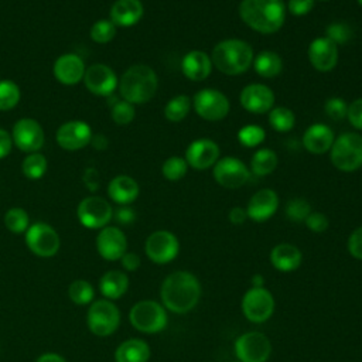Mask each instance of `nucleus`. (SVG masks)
I'll list each match as a JSON object with an SVG mask.
<instances>
[{
	"instance_id": "1",
	"label": "nucleus",
	"mask_w": 362,
	"mask_h": 362,
	"mask_svg": "<svg viewBox=\"0 0 362 362\" xmlns=\"http://www.w3.org/2000/svg\"><path fill=\"white\" fill-rule=\"evenodd\" d=\"M160 294L165 308L177 314H184L198 304L201 284L192 273L180 270L164 279Z\"/></svg>"
},
{
	"instance_id": "2",
	"label": "nucleus",
	"mask_w": 362,
	"mask_h": 362,
	"mask_svg": "<svg viewBox=\"0 0 362 362\" xmlns=\"http://www.w3.org/2000/svg\"><path fill=\"white\" fill-rule=\"evenodd\" d=\"M239 16L245 24L262 34L280 30L286 18L283 0H242Z\"/></svg>"
},
{
	"instance_id": "3",
	"label": "nucleus",
	"mask_w": 362,
	"mask_h": 362,
	"mask_svg": "<svg viewBox=\"0 0 362 362\" xmlns=\"http://www.w3.org/2000/svg\"><path fill=\"white\" fill-rule=\"evenodd\" d=\"M157 85L158 79L156 72L144 64H137L130 66L122 75L119 82V90L123 100L132 105L146 103L154 96Z\"/></svg>"
},
{
	"instance_id": "4",
	"label": "nucleus",
	"mask_w": 362,
	"mask_h": 362,
	"mask_svg": "<svg viewBox=\"0 0 362 362\" xmlns=\"http://www.w3.org/2000/svg\"><path fill=\"white\" fill-rule=\"evenodd\" d=\"M211 61L222 74L239 75L253 62V49L242 40H223L215 45Z\"/></svg>"
},
{
	"instance_id": "5",
	"label": "nucleus",
	"mask_w": 362,
	"mask_h": 362,
	"mask_svg": "<svg viewBox=\"0 0 362 362\" xmlns=\"http://www.w3.org/2000/svg\"><path fill=\"white\" fill-rule=\"evenodd\" d=\"M331 161L341 171H355L362 165V136L345 133L331 146Z\"/></svg>"
},
{
	"instance_id": "6",
	"label": "nucleus",
	"mask_w": 362,
	"mask_h": 362,
	"mask_svg": "<svg viewBox=\"0 0 362 362\" xmlns=\"http://www.w3.org/2000/svg\"><path fill=\"white\" fill-rule=\"evenodd\" d=\"M129 320L137 331L146 334H156L165 328L168 318L161 304L151 300H143L132 307L129 313Z\"/></svg>"
},
{
	"instance_id": "7",
	"label": "nucleus",
	"mask_w": 362,
	"mask_h": 362,
	"mask_svg": "<svg viewBox=\"0 0 362 362\" xmlns=\"http://www.w3.org/2000/svg\"><path fill=\"white\" fill-rule=\"evenodd\" d=\"M88 327L99 337L113 334L120 324V313L117 307L109 300L95 301L88 310Z\"/></svg>"
},
{
	"instance_id": "8",
	"label": "nucleus",
	"mask_w": 362,
	"mask_h": 362,
	"mask_svg": "<svg viewBox=\"0 0 362 362\" xmlns=\"http://www.w3.org/2000/svg\"><path fill=\"white\" fill-rule=\"evenodd\" d=\"M235 354L240 362H266L272 354V344L264 334L249 331L235 341Z\"/></svg>"
},
{
	"instance_id": "9",
	"label": "nucleus",
	"mask_w": 362,
	"mask_h": 362,
	"mask_svg": "<svg viewBox=\"0 0 362 362\" xmlns=\"http://www.w3.org/2000/svg\"><path fill=\"white\" fill-rule=\"evenodd\" d=\"M242 311L249 321L255 324L264 322L274 311V298L267 288L252 287L242 298Z\"/></svg>"
},
{
	"instance_id": "10",
	"label": "nucleus",
	"mask_w": 362,
	"mask_h": 362,
	"mask_svg": "<svg viewBox=\"0 0 362 362\" xmlns=\"http://www.w3.org/2000/svg\"><path fill=\"white\" fill-rule=\"evenodd\" d=\"M25 243L37 256L51 257L59 249V236L48 223L35 222L25 232Z\"/></svg>"
},
{
	"instance_id": "11",
	"label": "nucleus",
	"mask_w": 362,
	"mask_h": 362,
	"mask_svg": "<svg viewBox=\"0 0 362 362\" xmlns=\"http://www.w3.org/2000/svg\"><path fill=\"white\" fill-rule=\"evenodd\" d=\"M79 222L89 229H99L107 225L113 216L110 204L100 197L83 198L76 209Z\"/></svg>"
},
{
	"instance_id": "12",
	"label": "nucleus",
	"mask_w": 362,
	"mask_h": 362,
	"mask_svg": "<svg viewBox=\"0 0 362 362\" xmlns=\"http://www.w3.org/2000/svg\"><path fill=\"white\" fill-rule=\"evenodd\" d=\"M194 109L205 120H222L229 113L228 98L215 89H201L194 96Z\"/></svg>"
},
{
	"instance_id": "13",
	"label": "nucleus",
	"mask_w": 362,
	"mask_h": 362,
	"mask_svg": "<svg viewBox=\"0 0 362 362\" xmlns=\"http://www.w3.org/2000/svg\"><path fill=\"white\" fill-rule=\"evenodd\" d=\"M180 243L174 233L156 230L146 240V255L154 263L164 264L174 260L178 255Z\"/></svg>"
},
{
	"instance_id": "14",
	"label": "nucleus",
	"mask_w": 362,
	"mask_h": 362,
	"mask_svg": "<svg viewBox=\"0 0 362 362\" xmlns=\"http://www.w3.org/2000/svg\"><path fill=\"white\" fill-rule=\"evenodd\" d=\"M11 139L21 151L37 153L44 146V130L37 120L23 117L16 122Z\"/></svg>"
},
{
	"instance_id": "15",
	"label": "nucleus",
	"mask_w": 362,
	"mask_h": 362,
	"mask_svg": "<svg viewBox=\"0 0 362 362\" xmlns=\"http://www.w3.org/2000/svg\"><path fill=\"white\" fill-rule=\"evenodd\" d=\"M214 177L225 188H239L249 180V170L240 160L223 157L214 164Z\"/></svg>"
},
{
	"instance_id": "16",
	"label": "nucleus",
	"mask_w": 362,
	"mask_h": 362,
	"mask_svg": "<svg viewBox=\"0 0 362 362\" xmlns=\"http://www.w3.org/2000/svg\"><path fill=\"white\" fill-rule=\"evenodd\" d=\"M57 143L68 151H75L88 146L92 140V129L82 120H71L57 130Z\"/></svg>"
},
{
	"instance_id": "17",
	"label": "nucleus",
	"mask_w": 362,
	"mask_h": 362,
	"mask_svg": "<svg viewBox=\"0 0 362 362\" xmlns=\"http://www.w3.org/2000/svg\"><path fill=\"white\" fill-rule=\"evenodd\" d=\"M85 86L98 96H110L117 86V78L112 68L105 64L90 65L83 75Z\"/></svg>"
},
{
	"instance_id": "18",
	"label": "nucleus",
	"mask_w": 362,
	"mask_h": 362,
	"mask_svg": "<svg viewBox=\"0 0 362 362\" xmlns=\"http://www.w3.org/2000/svg\"><path fill=\"white\" fill-rule=\"evenodd\" d=\"M96 249L106 260H119L127 249V239L124 233L116 226L102 228L96 238Z\"/></svg>"
},
{
	"instance_id": "19",
	"label": "nucleus",
	"mask_w": 362,
	"mask_h": 362,
	"mask_svg": "<svg viewBox=\"0 0 362 362\" xmlns=\"http://www.w3.org/2000/svg\"><path fill=\"white\" fill-rule=\"evenodd\" d=\"M219 157V147L215 141L209 139L194 140L187 151L185 161L195 170H205L214 165Z\"/></svg>"
},
{
	"instance_id": "20",
	"label": "nucleus",
	"mask_w": 362,
	"mask_h": 362,
	"mask_svg": "<svg viewBox=\"0 0 362 362\" xmlns=\"http://www.w3.org/2000/svg\"><path fill=\"white\" fill-rule=\"evenodd\" d=\"M308 59L311 65L322 72L331 71L338 61V48L328 37H318L313 40L308 47Z\"/></svg>"
},
{
	"instance_id": "21",
	"label": "nucleus",
	"mask_w": 362,
	"mask_h": 362,
	"mask_svg": "<svg viewBox=\"0 0 362 362\" xmlns=\"http://www.w3.org/2000/svg\"><path fill=\"white\" fill-rule=\"evenodd\" d=\"M240 105L252 113H266L274 105V95L270 88L262 83H250L240 92Z\"/></svg>"
},
{
	"instance_id": "22",
	"label": "nucleus",
	"mask_w": 362,
	"mask_h": 362,
	"mask_svg": "<svg viewBox=\"0 0 362 362\" xmlns=\"http://www.w3.org/2000/svg\"><path fill=\"white\" fill-rule=\"evenodd\" d=\"M279 206V197L273 189L264 188L257 191L249 201L246 214L255 222H264L274 215Z\"/></svg>"
},
{
	"instance_id": "23",
	"label": "nucleus",
	"mask_w": 362,
	"mask_h": 362,
	"mask_svg": "<svg viewBox=\"0 0 362 362\" xmlns=\"http://www.w3.org/2000/svg\"><path fill=\"white\" fill-rule=\"evenodd\" d=\"M85 64L76 54H64L54 62V76L62 85H76L85 75Z\"/></svg>"
},
{
	"instance_id": "24",
	"label": "nucleus",
	"mask_w": 362,
	"mask_h": 362,
	"mask_svg": "<svg viewBox=\"0 0 362 362\" xmlns=\"http://www.w3.org/2000/svg\"><path fill=\"white\" fill-rule=\"evenodd\" d=\"M143 4L140 0H116L110 7V21L116 27H130L143 17Z\"/></svg>"
},
{
	"instance_id": "25",
	"label": "nucleus",
	"mask_w": 362,
	"mask_h": 362,
	"mask_svg": "<svg viewBox=\"0 0 362 362\" xmlns=\"http://www.w3.org/2000/svg\"><path fill=\"white\" fill-rule=\"evenodd\" d=\"M334 143V132L324 123L311 124L303 136V144L313 154H322L331 148Z\"/></svg>"
},
{
	"instance_id": "26",
	"label": "nucleus",
	"mask_w": 362,
	"mask_h": 362,
	"mask_svg": "<svg viewBox=\"0 0 362 362\" xmlns=\"http://www.w3.org/2000/svg\"><path fill=\"white\" fill-rule=\"evenodd\" d=\"M182 74L191 81H204L209 76L212 61L204 51H189L181 62Z\"/></svg>"
},
{
	"instance_id": "27",
	"label": "nucleus",
	"mask_w": 362,
	"mask_h": 362,
	"mask_svg": "<svg viewBox=\"0 0 362 362\" xmlns=\"http://www.w3.org/2000/svg\"><path fill=\"white\" fill-rule=\"evenodd\" d=\"M303 255L300 249L290 243H280L270 252V262L274 269L280 272H293L300 267Z\"/></svg>"
},
{
	"instance_id": "28",
	"label": "nucleus",
	"mask_w": 362,
	"mask_h": 362,
	"mask_svg": "<svg viewBox=\"0 0 362 362\" xmlns=\"http://www.w3.org/2000/svg\"><path fill=\"white\" fill-rule=\"evenodd\" d=\"M107 194L116 204L127 205L137 198L139 184L129 175H117L109 182Z\"/></svg>"
},
{
	"instance_id": "29",
	"label": "nucleus",
	"mask_w": 362,
	"mask_h": 362,
	"mask_svg": "<svg viewBox=\"0 0 362 362\" xmlns=\"http://www.w3.org/2000/svg\"><path fill=\"white\" fill-rule=\"evenodd\" d=\"M150 358V346L139 338H130L122 342L116 352V362H147Z\"/></svg>"
},
{
	"instance_id": "30",
	"label": "nucleus",
	"mask_w": 362,
	"mask_h": 362,
	"mask_svg": "<svg viewBox=\"0 0 362 362\" xmlns=\"http://www.w3.org/2000/svg\"><path fill=\"white\" fill-rule=\"evenodd\" d=\"M127 287H129V277L126 273L119 270L106 272L99 281V288L102 294L109 300H116L122 297L127 291Z\"/></svg>"
},
{
	"instance_id": "31",
	"label": "nucleus",
	"mask_w": 362,
	"mask_h": 362,
	"mask_svg": "<svg viewBox=\"0 0 362 362\" xmlns=\"http://www.w3.org/2000/svg\"><path fill=\"white\" fill-rule=\"evenodd\" d=\"M255 71L263 78H273L281 72V58L273 51H262L255 58Z\"/></svg>"
},
{
	"instance_id": "32",
	"label": "nucleus",
	"mask_w": 362,
	"mask_h": 362,
	"mask_svg": "<svg viewBox=\"0 0 362 362\" xmlns=\"http://www.w3.org/2000/svg\"><path fill=\"white\" fill-rule=\"evenodd\" d=\"M250 167L256 175L272 174L277 167V156L270 148H262L252 156Z\"/></svg>"
},
{
	"instance_id": "33",
	"label": "nucleus",
	"mask_w": 362,
	"mask_h": 362,
	"mask_svg": "<svg viewBox=\"0 0 362 362\" xmlns=\"http://www.w3.org/2000/svg\"><path fill=\"white\" fill-rule=\"evenodd\" d=\"M23 174L30 180H40L47 171V158L41 153H30L21 163Z\"/></svg>"
},
{
	"instance_id": "34",
	"label": "nucleus",
	"mask_w": 362,
	"mask_h": 362,
	"mask_svg": "<svg viewBox=\"0 0 362 362\" xmlns=\"http://www.w3.org/2000/svg\"><path fill=\"white\" fill-rule=\"evenodd\" d=\"M294 120L296 119H294L293 112L284 106H277V107L272 109L270 115H269L270 126L280 133L291 130L294 126Z\"/></svg>"
},
{
	"instance_id": "35",
	"label": "nucleus",
	"mask_w": 362,
	"mask_h": 362,
	"mask_svg": "<svg viewBox=\"0 0 362 362\" xmlns=\"http://www.w3.org/2000/svg\"><path fill=\"white\" fill-rule=\"evenodd\" d=\"M20 100V88L16 82L0 81V110H11Z\"/></svg>"
},
{
	"instance_id": "36",
	"label": "nucleus",
	"mask_w": 362,
	"mask_h": 362,
	"mask_svg": "<svg viewBox=\"0 0 362 362\" xmlns=\"http://www.w3.org/2000/svg\"><path fill=\"white\" fill-rule=\"evenodd\" d=\"M189 112V99L185 95L174 96L164 109V115L170 122H180L182 120L187 113Z\"/></svg>"
},
{
	"instance_id": "37",
	"label": "nucleus",
	"mask_w": 362,
	"mask_h": 362,
	"mask_svg": "<svg viewBox=\"0 0 362 362\" xmlns=\"http://www.w3.org/2000/svg\"><path fill=\"white\" fill-rule=\"evenodd\" d=\"M28 214L23 208H10L4 215V225L13 233H23L28 229Z\"/></svg>"
},
{
	"instance_id": "38",
	"label": "nucleus",
	"mask_w": 362,
	"mask_h": 362,
	"mask_svg": "<svg viewBox=\"0 0 362 362\" xmlns=\"http://www.w3.org/2000/svg\"><path fill=\"white\" fill-rule=\"evenodd\" d=\"M68 296L75 304L85 305L93 298V287L86 280H75L68 287Z\"/></svg>"
},
{
	"instance_id": "39",
	"label": "nucleus",
	"mask_w": 362,
	"mask_h": 362,
	"mask_svg": "<svg viewBox=\"0 0 362 362\" xmlns=\"http://www.w3.org/2000/svg\"><path fill=\"white\" fill-rule=\"evenodd\" d=\"M116 35V25L110 20H99L90 28V38L98 44H106Z\"/></svg>"
},
{
	"instance_id": "40",
	"label": "nucleus",
	"mask_w": 362,
	"mask_h": 362,
	"mask_svg": "<svg viewBox=\"0 0 362 362\" xmlns=\"http://www.w3.org/2000/svg\"><path fill=\"white\" fill-rule=\"evenodd\" d=\"M264 137H266V133H264L263 127H260L257 124L243 126L238 133V139H239L240 144L246 146V147L259 146L264 140Z\"/></svg>"
},
{
	"instance_id": "41",
	"label": "nucleus",
	"mask_w": 362,
	"mask_h": 362,
	"mask_svg": "<svg viewBox=\"0 0 362 362\" xmlns=\"http://www.w3.org/2000/svg\"><path fill=\"white\" fill-rule=\"evenodd\" d=\"M187 161L181 157H170L164 161L163 167H161V171H163V175L170 180V181H177V180H181L185 173H187Z\"/></svg>"
},
{
	"instance_id": "42",
	"label": "nucleus",
	"mask_w": 362,
	"mask_h": 362,
	"mask_svg": "<svg viewBox=\"0 0 362 362\" xmlns=\"http://www.w3.org/2000/svg\"><path fill=\"white\" fill-rule=\"evenodd\" d=\"M311 214L310 204L303 198H293L286 205V215L293 222L305 221V218Z\"/></svg>"
},
{
	"instance_id": "43",
	"label": "nucleus",
	"mask_w": 362,
	"mask_h": 362,
	"mask_svg": "<svg viewBox=\"0 0 362 362\" xmlns=\"http://www.w3.org/2000/svg\"><path fill=\"white\" fill-rule=\"evenodd\" d=\"M112 119L117 124H127L134 119V106L126 100H116L112 106Z\"/></svg>"
},
{
	"instance_id": "44",
	"label": "nucleus",
	"mask_w": 362,
	"mask_h": 362,
	"mask_svg": "<svg viewBox=\"0 0 362 362\" xmlns=\"http://www.w3.org/2000/svg\"><path fill=\"white\" fill-rule=\"evenodd\" d=\"M325 37H328L337 45L338 44H345L351 38V30H349L348 25H345L342 23H334V24L328 25Z\"/></svg>"
},
{
	"instance_id": "45",
	"label": "nucleus",
	"mask_w": 362,
	"mask_h": 362,
	"mask_svg": "<svg viewBox=\"0 0 362 362\" xmlns=\"http://www.w3.org/2000/svg\"><path fill=\"white\" fill-rule=\"evenodd\" d=\"M348 106L341 98H331L325 103V113L332 120H341L346 116Z\"/></svg>"
},
{
	"instance_id": "46",
	"label": "nucleus",
	"mask_w": 362,
	"mask_h": 362,
	"mask_svg": "<svg viewBox=\"0 0 362 362\" xmlns=\"http://www.w3.org/2000/svg\"><path fill=\"white\" fill-rule=\"evenodd\" d=\"M304 222L310 230L317 233L324 232L328 228V218L321 212H311Z\"/></svg>"
},
{
	"instance_id": "47",
	"label": "nucleus",
	"mask_w": 362,
	"mask_h": 362,
	"mask_svg": "<svg viewBox=\"0 0 362 362\" xmlns=\"http://www.w3.org/2000/svg\"><path fill=\"white\" fill-rule=\"evenodd\" d=\"M346 117L355 129L362 130V99H356L348 106Z\"/></svg>"
},
{
	"instance_id": "48",
	"label": "nucleus",
	"mask_w": 362,
	"mask_h": 362,
	"mask_svg": "<svg viewBox=\"0 0 362 362\" xmlns=\"http://www.w3.org/2000/svg\"><path fill=\"white\" fill-rule=\"evenodd\" d=\"M348 250L355 259L362 260V226L351 233L348 239Z\"/></svg>"
},
{
	"instance_id": "49",
	"label": "nucleus",
	"mask_w": 362,
	"mask_h": 362,
	"mask_svg": "<svg viewBox=\"0 0 362 362\" xmlns=\"http://www.w3.org/2000/svg\"><path fill=\"white\" fill-rule=\"evenodd\" d=\"M314 6V0H288V11L293 16H304Z\"/></svg>"
},
{
	"instance_id": "50",
	"label": "nucleus",
	"mask_w": 362,
	"mask_h": 362,
	"mask_svg": "<svg viewBox=\"0 0 362 362\" xmlns=\"http://www.w3.org/2000/svg\"><path fill=\"white\" fill-rule=\"evenodd\" d=\"M122 266L127 270V272H134L140 267V257L139 255L133 253V252H126L122 257Z\"/></svg>"
},
{
	"instance_id": "51",
	"label": "nucleus",
	"mask_w": 362,
	"mask_h": 362,
	"mask_svg": "<svg viewBox=\"0 0 362 362\" xmlns=\"http://www.w3.org/2000/svg\"><path fill=\"white\" fill-rule=\"evenodd\" d=\"M115 218H116V221L119 222V223H122V225H129V223H132L133 221H134V218H136V214H134V211L132 209V208H129V206H122V208H119L116 212H115Z\"/></svg>"
},
{
	"instance_id": "52",
	"label": "nucleus",
	"mask_w": 362,
	"mask_h": 362,
	"mask_svg": "<svg viewBox=\"0 0 362 362\" xmlns=\"http://www.w3.org/2000/svg\"><path fill=\"white\" fill-rule=\"evenodd\" d=\"M11 144H13L11 134L7 130L0 129V158H4L6 156H8V153L11 151Z\"/></svg>"
},
{
	"instance_id": "53",
	"label": "nucleus",
	"mask_w": 362,
	"mask_h": 362,
	"mask_svg": "<svg viewBox=\"0 0 362 362\" xmlns=\"http://www.w3.org/2000/svg\"><path fill=\"white\" fill-rule=\"evenodd\" d=\"M246 218H247V214H246V211H245L243 208H240V206H235V208H232V209L229 211V221H230L232 223H235V225L243 223V222L246 221Z\"/></svg>"
},
{
	"instance_id": "54",
	"label": "nucleus",
	"mask_w": 362,
	"mask_h": 362,
	"mask_svg": "<svg viewBox=\"0 0 362 362\" xmlns=\"http://www.w3.org/2000/svg\"><path fill=\"white\" fill-rule=\"evenodd\" d=\"M37 362H66V361L57 354H44L37 359Z\"/></svg>"
},
{
	"instance_id": "55",
	"label": "nucleus",
	"mask_w": 362,
	"mask_h": 362,
	"mask_svg": "<svg viewBox=\"0 0 362 362\" xmlns=\"http://www.w3.org/2000/svg\"><path fill=\"white\" fill-rule=\"evenodd\" d=\"M253 287H263V277L260 274H256L253 277Z\"/></svg>"
},
{
	"instance_id": "56",
	"label": "nucleus",
	"mask_w": 362,
	"mask_h": 362,
	"mask_svg": "<svg viewBox=\"0 0 362 362\" xmlns=\"http://www.w3.org/2000/svg\"><path fill=\"white\" fill-rule=\"evenodd\" d=\"M358 3H359V4H361V6H362V0H358Z\"/></svg>"
},
{
	"instance_id": "57",
	"label": "nucleus",
	"mask_w": 362,
	"mask_h": 362,
	"mask_svg": "<svg viewBox=\"0 0 362 362\" xmlns=\"http://www.w3.org/2000/svg\"><path fill=\"white\" fill-rule=\"evenodd\" d=\"M232 362H240V361H232Z\"/></svg>"
},
{
	"instance_id": "58",
	"label": "nucleus",
	"mask_w": 362,
	"mask_h": 362,
	"mask_svg": "<svg viewBox=\"0 0 362 362\" xmlns=\"http://www.w3.org/2000/svg\"><path fill=\"white\" fill-rule=\"evenodd\" d=\"M321 1H325V0H321Z\"/></svg>"
}]
</instances>
